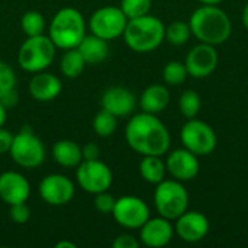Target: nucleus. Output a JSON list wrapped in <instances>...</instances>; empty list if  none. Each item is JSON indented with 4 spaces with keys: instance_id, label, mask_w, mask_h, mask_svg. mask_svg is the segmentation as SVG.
Masks as SVG:
<instances>
[{
    "instance_id": "nucleus-41",
    "label": "nucleus",
    "mask_w": 248,
    "mask_h": 248,
    "mask_svg": "<svg viewBox=\"0 0 248 248\" xmlns=\"http://www.w3.org/2000/svg\"><path fill=\"white\" fill-rule=\"evenodd\" d=\"M202 4H218V3H221L222 0H199Z\"/></svg>"
},
{
    "instance_id": "nucleus-13",
    "label": "nucleus",
    "mask_w": 248,
    "mask_h": 248,
    "mask_svg": "<svg viewBox=\"0 0 248 248\" xmlns=\"http://www.w3.org/2000/svg\"><path fill=\"white\" fill-rule=\"evenodd\" d=\"M219 55L214 45L201 42L193 46L186 55L185 65L187 68L189 76L195 78H205L211 76L218 67Z\"/></svg>"
},
{
    "instance_id": "nucleus-6",
    "label": "nucleus",
    "mask_w": 248,
    "mask_h": 248,
    "mask_svg": "<svg viewBox=\"0 0 248 248\" xmlns=\"http://www.w3.org/2000/svg\"><path fill=\"white\" fill-rule=\"evenodd\" d=\"M154 190V205L160 217L170 221H176L189 208V193L182 182L163 180L155 185Z\"/></svg>"
},
{
    "instance_id": "nucleus-28",
    "label": "nucleus",
    "mask_w": 248,
    "mask_h": 248,
    "mask_svg": "<svg viewBox=\"0 0 248 248\" xmlns=\"http://www.w3.org/2000/svg\"><path fill=\"white\" fill-rule=\"evenodd\" d=\"M201 108H202V99L198 92L186 90L182 93V96L179 99V109L185 118H187V119L196 118Z\"/></svg>"
},
{
    "instance_id": "nucleus-30",
    "label": "nucleus",
    "mask_w": 248,
    "mask_h": 248,
    "mask_svg": "<svg viewBox=\"0 0 248 248\" xmlns=\"http://www.w3.org/2000/svg\"><path fill=\"white\" fill-rule=\"evenodd\" d=\"M153 0H121V9L128 19L140 17L150 13Z\"/></svg>"
},
{
    "instance_id": "nucleus-11",
    "label": "nucleus",
    "mask_w": 248,
    "mask_h": 248,
    "mask_svg": "<svg viewBox=\"0 0 248 248\" xmlns=\"http://www.w3.org/2000/svg\"><path fill=\"white\" fill-rule=\"evenodd\" d=\"M112 217L126 230H140L150 218V208L141 198L126 195L116 199Z\"/></svg>"
},
{
    "instance_id": "nucleus-8",
    "label": "nucleus",
    "mask_w": 248,
    "mask_h": 248,
    "mask_svg": "<svg viewBox=\"0 0 248 248\" xmlns=\"http://www.w3.org/2000/svg\"><path fill=\"white\" fill-rule=\"evenodd\" d=\"M76 180L78 186L90 195L109 190L113 182V173L110 167L97 160H83L76 167Z\"/></svg>"
},
{
    "instance_id": "nucleus-23",
    "label": "nucleus",
    "mask_w": 248,
    "mask_h": 248,
    "mask_svg": "<svg viewBox=\"0 0 248 248\" xmlns=\"http://www.w3.org/2000/svg\"><path fill=\"white\" fill-rule=\"evenodd\" d=\"M166 163L160 155H144L140 161V174L147 183L158 185L166 179Z\"/></svg>"
},
{
    "instance_id": "nucleus-29",
    "label": "nucleus",
    "mask_w": 248,
    "mask_h": 248,
    "mask_svg": "<svg viewBox=\"0 0 248 248\" xmlns=\"http://www.w3.org/2000/svg\"><path fill=\"white\" fill-rule=\"evenodd\" d=\"M187 76H189L187 68L185 62L180 61H169L163 68V80L166 84L170 86H179L185 83Z\"/></svg>"
},
{
    "instance_id": "nucleus-26",
    "label": "nucleus",
    "mask_w": 248,
    "mask_h": 248,
    "mask_svg": "<svg viewBox=\"0 0 248 248\" xmlns=\"http://www.w3.org/2000/svg\"><path fill=\"white\" fill-rule=\"evenodd\" d=\"M20 28H22V32L26 36L42 35L44 31H45V17H44L42 13H39L36 10H29L22 16Z\"/></svg>"
},
{
    "instance_id": "nucleus-33",
    "label": "nucleus",
    "mask_w": 248,
    "mask_h": 248,
    "mask_svg": "<svg viewBox=\"0 0 248 248\" xmlns=\"http://www.w3.org/2000/svg\"><path fill=\"white\" fill-rule=\"evenodd\" d=\"M115 202H116V199L110 193H108V190L94 195V208L100 214H105V215L112 214L113 206H115Z\"/></svg>"
},
{
    "instance_id": "nucleus-39",
    "label": "nucleus",
    "mask_w": 248,
    "mask_h": 248,
    "mask_svg": "<svg viewBox=\"0 0 248 248\" xmlns=\"http://www.w3.org/2000/svg\"><path fill=\"white\" fill-rule=\"evenodd\" d=\"M77 246L73 243V241H68V240H62V241H58L55 244V248H76Z\"/></svg>"
},
{
    "instance_id": "nucleus-20",
    "label": "nucleus",
    "mask_w": 248,
    "mask_h": 248,
    "mask_svg": "<svg viewBox=\"0 0 248 248\" xmlns=\"http://www.w3.org/2000/svg\"><path fill=\"white\" fill-rule=\"evenodd\" d=\"M170 103V92L163 84H151L148 86L141 97H140V106L142 112L158 115L161 113Z\"/></svg>"
},
{
    "instance_id": "nucleus-12",
    "label": "nucleus",
    "mask_w": 248,
    "mask_h": 248,
    "mask_svg": "<svg viewBox=\"0 0 248 248\" xmlns=\"http://www.w3.org/2000/svg\"><path fill=\"white\" fill-rule=\"evenodd\" d=\"M38 190L41 199L51 206H65L76 195L74 183L67 176L58 173L45 176L41 180Z\"/></svg>"
},
{
    "instance_id": "nucleus-16",
    "label": "nucleus",
    "mask_w": 248,
    "mask_h": 248,
    "mask_svg": "<svg viewBox=\"0 0 248 248\" xmlns=\"http://www.w3.org/2000/svg\"><path fill=\"white\" fill-rule=\"evenodd\" d=\"M31 196V185L19 171H3L0 174V199L10 205L26 202Z\"/></svg>"
},
{
    "instance_id": "nucleus-32",
    "label": "nucleus",
    "mask_w": 248,
    "mask_h": 248,
    "mask_svg": "<svg viewBox=\"0 0 248 248\" xmlns=\"http://www.w3.org/2000/svg\"><path fill=\"white\" fill-rule=\"evenodd\" d=\"M9 218L15 222V224H26L31 218V209L29 206L26 205V202H22V203H15V205H10V209H9Z\"/></svg>"
},
{
    "instance_id": "nucleus-37",
    "label": "nucleus",
    "mask_w": 248,
    "mask_h": 248,
    "mask_svg": "<svg viewBox=\"0 0 248 248\" xmlns=\"http://www.w3.org/2000/svg\"><path fill=\"white\" fill-rule=\"evenodd\" d=\"M0 102L3 103V106L4 108H13L16 103H17V92H16V89H13V90H10L9 93H6L1 99H0Z\"/></svg>"
},
{
    "instance_id": "nucleus-5",
    "label": "nucleus",
    "mask_w": 248,
    "mask_h": 248,
    "mask_svg": "<svg viewBox=\"0 0 248 248\" xmlns=\"http://www.w3.org/2000/svg\"><path fill=\"white\" fill-rule=\"evenodd\" d=\"M57 46L48 35L26 36L17 51V64L28 73L45 71L55 58Z\"/></svg>"
},
{
    "instance_id": "nucleus-27",
    "label": "nucleus",
    "mask_w": 248,
    "mask_h": 248,
    "mask_svg": "<svg viewBox=\"0 0 248 248\" xmlns=\"http://www.w3.org/2000/svg\"><path fill=\"white\" fill-rule=\"evenodd\" d=\"M192 31L189 26V22H182V20H176L171 22L169 26H166V36L164 39H167L171 45H185L189 39H190Z\"/></svg>"
},
{
    "instance_id": "nucleus-24",
    "label": "nucleus",
    "mask_w": 248,
    "mask_h": 248,
    "mask_svg": "<svg viewBox=\"0 0 248 248\" xmlns=\"http://www.w3.org/2000/svg\"><path fill=\"white\" fill-rule=\"evenodd\" d=\"M86 65L87 64H86L84 58L81 57V54L77 48L65 49V52L62 54V57L60 60L61 73L67 78H77L78 76H81Z\"/></svg>"
},
{
    "instance_id": "nucleus-15",
    "label": "nucleus",
    "mask_w": 248,
    "mask_h": 248,
    "mask_svg": "<svg viewBox=\"0 0 248 248\" xmlns=\"http://www.w3.org/2000/svg\"><path fill=\"white\" fill-rule=\"evenodd\" d=\"M174 232L186 243H199L209 232V221L198 211H186L176 219Z\"/></svg>"
},
{
    "instance_id": "nucleus-36",
    "label": "nucleus",
    "mask_w": 248,
    "mask_h": 248,
    "mask_svg": "<svg viewBox=\"0 0 248 248\" xmlns=\"http://www.w3.org/2000/svg\"><path fill=\"white\" fill-rule=\"evenodd\" d=\"M12 141H13V134L1 126L0 128V155L9 153Z\"/></svg>"
},
{
    "instance_id": "nucleus-31",
    "label": "nucleus",
    "mask_w": 248,
    "mask_h": 248,
    "mask_svg": "<svg viewBox=\"0 0 248 248\" xmlns=\"http://www.w3.org/2000/svg\"><path fill=\"white\" fill-rule=\"evenodd\" d=\"M16 83L17 78L13 68L7 62L0 60V99L10 90L16 89Z\"/></svg>"
},
{
    "instance_id": "nucleus-7",
    "label": "nucleus",
    "mask_w": 248,
    "mask_h": 248,
    "mask_svg": "<svg viewBox=\"0 0 248 248\" xmlns=\"http://www.w3.org/2000/svg\"><path fill=\"white\" fill-rule=\"evenodd\" d=\"M9 154L17 166L23 169H36L45 161V145L31 128L25 126L13 135Z\"/></svg>"
},
{
    "instance_id": "nucleus-4",
    "label": "nucleus",
    "mask_w": 248,
    "mask_h": 248,
    "mask_svg": "<svg viewBox=\"0 0 248 248\" xmlns=\"http://www.w3.org/2000/svg\"><path fill=\"white\" fill-rule=\"evenodd\" d=\"M48 36L60 49L77 48L86 36V20L76 7H62L51 19Z\"/></svg>"
},
{
    "instance_id": "nucleus-9",
    "label": "nucleus",
    "mask_w": 248,
    "mask_h": 248,
    "mask_svg": "<svg viewBox=\"0 0 248 248\" xmlns=\"http://www.w3.org/2000/svg\"><path fill=\"white\" fill-rule=\"evenodd\" d=\"M126 23H128V17L125 16L121 7L105 6L97 9L90 16L89 29L93 35L105 41H112L124 35Z\"/></svg>"
},
{
    "instance_id": "nucleus-22",
    "label": "nucleus",
    "mask_w": 248,
    "mask_h": 248,
    "mask_svg": "<svg viewBox=\"0 0 248 248\" xmlns=\"http://www.w3.org/2000/svg\"><path fill=\"white\" fill-rule=\"evenodd\" d=\"M81 57L84 58L86 64H100L109 55V45L108 41L96 36V35H86L81 42L77 45Z\"/></svg>"
},
{
    "instance_id": "nucleus-2",
    "label": "nucleus",
    "mask_w": 248,
    "mask_h": 248,
    "mask_svg": "<svg viewBox=\"0 0 248 248\" xmlns=\"http://www.w3.org/2000/svg\"><path fill=\"white\" fill-rule=\"evenodd\" d=\"M192 35L203 44L221 45L228 41L232 32L230 16L217 4H202L189 19Z\"/></svg>"
},
{
    "instance_id": "nucleus-10",
    "label": "nucleus",
    "mask_w": 248,
    "mask_h": 248,
    "mask_svg": "<svg viewBox=\"0 0 248 248\" xmlns=\"http://www.w3.org/2000/svg\"><path fill=\"white\" fill-rule=\"evenodd\" d=\"M183 147L196 155H208L217 147V134L211 125L196 118L189 119L180 131Z\"/></svg>"
},
{
    "instance_id": "nucleus-34",
    "label": "nucleus",
    "mask_w": 248,
    "mask_h": 248,
    "mask_svg": "<svg viewBox=\"0 0 248 248\" xmlns=\"http://www.w3.org/2000/svg\"><path fill=\"white\" fill-rule=\"evenodd\" d=\"M113 248H138L140 247V241L131 235V234H121L119 237H116L112 243Z\"/></svg>"
},
{
    "instance_id": "nucleus-1",
    "label": "nucleus",
    "mask_w": 248,
    "mask_h": 248,
    "mask_svg": "<svg viewBox=\"0 0 248 248\" xmlns=\"http://www.w3.org/2000/svg\"><path fill=\"white\" fill-rule=\"evenodd\" d=\"M128 145L141 155H164L171 144L170 132L157 115L141 112L134 115L125 128Z\"/></svg>"
},
{
    "instance_id": "nucleus-25",
    "label": "nucleus",
    "mask_w": 248,
    "mask_h": 248,
    "mask_svg": "<svg viewBox=\"0 0 248 248\" xmlns=\"http://www.w3.org/2000/svg\"><path fill=\"white\" fill-rule=\"evenodd\" d=\"M116 128H118V118L115 115H112L105 109L96 113L93 119V129L96 135H99L100 138H108L115 134Z\"/></svg>"
},
{
    "instance_id": "nucleus-17",
    "label": "nucleus",
    "mask_w": 248,
    "mask_h": 248,
    "mask_svg": "<svg viewBox=\"0 0 248 248\" xmlns=\"http://www.w3.org/2000/svg\"><path fill=\"white\" fill-rule=\"evenodd\" d=\"M174 234V227L170 219L163 217L148 218V221L140 228L141 243L151 248L166 247L173 240Z\"/></svg>"
},
{
    "instance_id": "nucleus-14",
    "label": "nucleus",
    "mask_w": 248,
    "mask_h": 248,
    "mask_svg": "<svg viewBox=\"0 0 248 248\" xmlns=\"http://www.w3.org/2000/svg\"><path fill=\"white\" fill-rule=\"evenodd\" d=\"M166 169L173 179L179 182H189L199 174L201 163L195 153L187 148H179L169 154Z\"/></svg>"
},
{
    "instance_id": "nucleus-3",
    "label": "nucleus",
    "mask_w": 248,
    "mask_h": 248,
    "mask_svg": "<svg viewBox=\"0 0 248 248\" xmlns=\"http://www.w3.org/2000/svg\"><path fill=\"white\" fill-rule=\"evenodd\" d=\"M125 44L135 52L147 54L157 49L166 36V25L155 16L144 15L140 17L128 19L124 31Z\"/></svg>"
},
{
    "instance_id": "nucleus-21",
    "label": "nucleus",
    "mask_w": 248,
    "mask_h": 248,
    "mask_svg": "<svg viewBox=\"0 0 248 248\" xmlns=\"http://www.w3.org/2000/svg\"><path fill=\"white\" fill-rule=\"evenodd\" d=\"M52 158L65 169H76L83 161L81 147L70 140H60L52 145Z\"/></svg>"
},
{
    "instance_id": "nucleus-40",
    "label": "nucleus",
    "mask_w": 248,
    "mask_h": 248,
    "mask_svg": "<svg viewBox=\"0 0 248 248\" xmlns=\"http://www.w3.org/2000/svg\"><path fill=\"white\" fill-rule=\"evenodd\" d=\"M243 25H244V28L248 31V3L246 4V7H244V10H243Z\"/></svg>"
},
{
    "instance_id": "nucleus-35",
    "label": "nucleus",
    "mask_w": 248,
    "mask_h": 248,
    "mask_svg": "<svg viewBox=\"0 0 248 248\" xmlns=\"http://www.w3.org/2000/svg\"><path fill=\"white\" fill-rule=\"evenodd\" d=\"M83 160H97L100 157V148L94 142H87L81 147Z\"/></svg>"
},
{
    "instance_id": "nucleus-19",
    "label": "nucleus",
    "mask_w": 248,
    "mask_h": 248,
    "mask_svg": "<svg viewBox=\"0 0 248 248\" xmlns=\"http://www.w3.org/2000/svg\"><path fill=\"white\" fill-rule=\"evenodd\" d=\"M28 89H29V94L35 100L51 102L60 96V93L62 90V83L55 74L46 73V71H39V73L33 74V77L29 81Z\"/></svg>"
},
{
    "instance_id": "nucleus-38",
    "label": "nucleus",
    "mask_w": 248,
    "mask_h": 248,
    "mask_svg": "<svg viewBox=\"0 0 248 248\" xmlns=\"http://www.w3.org/2000/svg\"><path fill=\"white\" fill-rule=\"evenodd\" d=\"M6 119H7V108H4L3 103L0 102V128L6 124Z\"/></svg>"
},
{
    "instance_id": "nucleus-18",
    "label": "nucleus",
    "mask_w": 248,
    "mask_h": 248,
    "mask_svg": "<svg viewBox=\"0 0 248 248\" xmlns=\"http://www.w3.org/2000/svg\"><path fill=\"white\" fill-rule=\"evenodd\" d=\"M100 105L102 109L110 112L116 118H124L134 112L137 106V99L131 90L122 86H113L103 92Z\"/></svg>"
}]
</instances>
